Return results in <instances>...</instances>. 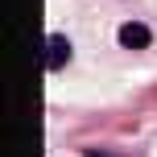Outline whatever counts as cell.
Wrapping results in <instances>:
<instances>
[{"label": "cell", "mask_w": 157, "mask_h": 157, "mask_svg": "<svg viewBox=\"0 0 157 157\" xmlns=\"http://www.w3.org/2000/svg\"><path fill=\"white\" fill-rule=\"evenodd\" d=\"M66 58H71V41H66L62 33H50L46 50H41V66H46V71H58V66H66Z\"/></svg>", "instance_id": "cell-1"}, {"label": "cell", "mask_w": 157, "mask_h": 157, "mask_svg": "<svg viewBox=\"0 0 157 157\" xmlns=\"http://www.w3.org/2000/svg\"><path fill=\"white\" fill-rule=\"evenodd\" d=\"M149 41H153V29L141 25V21H128L124 29H120V46L124 50H149Z\"/></svg>", "instance_id": "cell-2"}, {"label": "cell", "mask_w": 157, "mask_h": 157, "mask_svg": "<svg viewBox=\"0 0 157 157\" xmlns=\"http://www.w3.org/2000/svg\"><path fill=\"white\" fill-rule=\"evenodd\" d=\"M87 157H112V153H99V149H95V153H87Z\"/></svg>", "instance_id": "cell-3"}]
</instances>
